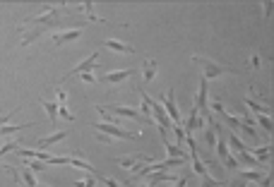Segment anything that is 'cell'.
Here are the masks:
<instances>
[{
  "label": "cell",
  "instance_id": "cell-30",
  "mask_svg": "<svg viewBox=\"0 0 274 187\" xmlns=\"http://www.w3.org/2000/svg\"><path fill=\"white\" fill-rule=\"evenodd\" d=\"M24 166H27V170H31V173H36V170H44V168H46V163H41V161H27Z\"/></svg>",
  "mask_w": 274,
  "mask_h": 187
},
{
  "label": "cell",
  "instance_id": "cell-31",
  "mask_svg": "<svg viewBox=\"0 0 274 187\" xmlns=\"http://www.w3.org/2000/svg\"><path fill=\"white\" fill-rule=\"evenodd\" d=\"M17 146H20V142L15 139V142H10V144H5V146H0V156H5L7 151H17Z\"/></svg>",
  "mask_w": 274,
  "mask_h": 187
},
{
  "label": "cell",
  "instance_id": "cell-16",
  "mask_svg": "<svg viewBox=\"0 0 274 187\" xmlns=\"http://www.w3.org/2000/svg\"><path fill=\"white\" fill-rule=\"evenodd\" d=\"M248 154L257 161L260 166H267L270 163V154H272V146L265 144V146H257V149H248Z\"/></svg>",
  "mask_w": 274,
  "mask_h": 187
},
{
  "label": "cell",
  "instance_id": "cell-11",
  "mask_svg": "<svg viewBox=\"0 0 274 187\" xmlns=\"http://www.w3.org/2000/svg\"><path fill=\"white\" fill-rule=\"evenodd\" d=\"M265 175H267V170H262V168H248V170L238 168V173H236V178H241L243 183H260Z\"/></svg>",
  "mask_w": 274,
  "mask_h": 187
},
{
  "label": "cell",
  "instance_id": "cell-4",
  "mask_svg": "<svg viewBox=\"0 0 274 187\" xmlns=\"http://www.w3.org/2000/svg\"><path fill=\"white\" fill-rule=\"evenodd\" d=\"M159 106L164 108V113L168 115L171 125H181V110L176 108V101H173V89H168V91H166L164 96H161Z\"/></svg>",
  "mask_w": 274,
  "mask_h": 187
},
{
  "label": "cell",
  "instance_id": "cell-13",
  "mask_svg": "<svg viewBox=\"0 0 274 187\" xmlns=\"http://www.w3.org/2000/svg\"><path fill=\"white\" fill-rule=\"evenodd\" d=\"M101 46H104L106 51H113V53H125V55L135 53V48H133L130 43H123V41H118V39H106Z\"/></svg>",
  "mask_w": 274,
  "mask_h": 187
},
{
  "label": "cell",
  "instance_id": "cell-28",
  "mask_svg": "<svg viewBox=\"0 0 274 187\" xmlns=\"http://www.w3.org/2000/svg\"><path fill=\"white\" fill-rule=\"evenodd\" d=\"M101 185H106V187H120V183L118 180H113V178H109V175H94Z\"/></svg>",
  "mask_w": 274,
  "mask_h": 187
},
{
  "label": "cell",
  "instance_id": "cell-26",
  "mask_svg": "<svg viewBox=\"0 0 274 187\" xmlns=\"http://www.w3.org/2000/svg\"><path fill=\"white\" fill-rule=\"evenodd\" d=\"M68 166H72V168H84V170H91V166H89V163H87L84 159H77V156H70ZM91 173H94V170H91Z\"/></svg>",
  "mask_w": 274,
  "mask_h": 187
},
{
  "label": "cell",
  "instance_id": "cell-21",
  "mask_svg": "<svg viewBox=\"0 0 274 187\" xmlns=\"http://www.w3.org/2000/svg\"><path fill=\"white\" fill-rule=\"evenodd\" d=\"M159 183H178V178H176V175H171V173H166V170H161V173H154V175H152L149 187L159 185Z\"/></svg>",
  "mask_w": 274,
  "mask_h": 187
},
{
  "label": "cell",
  "instance_id": "cell-19",
  "mask_svg": "<svg viewBox=\"0 0 274 187\" xmlns=\"http://www.w3.org/2000/svg\"><path fill=\"white\" fill-rule=\"evenodd\" d=\"M164 146H166V151H168V159H183V161H188V154H185V149H181V146L171 144L168 139H164Z\"/></svg>",
  "mask_w": 274,
  "mask_h": 187
},
{
  "label": "cell",
  "instance_id": "cell-25",
  "mask_svg": "<svg viewBox=\"0 0 274 187\" xmlns=\"http://www.w3.org/2000/svg\"><path fill=\"white\" fill-rule=\"evenodd\" d=\"M22 127H34V123H27V125H5V127H0V137L12 134V132H20Z\"/></svg>",
  "mask_w": 274,
  "mask_h": 187
},
{
  "label": "cell",
  "instance_id": "cell-40",
  "mask_svg": "<svg viewBox=\"0 0 274 187\" xmlns=\"http://www.w3.org/2000/svg\"><path fill=\"white\" fill-rule=\"evenodd\" d=\"M139 187H149V185H139Z\"/></svg>",
  "mask_w": 274,
  "mask_h": 187
},
{
  "label": "cell",
  "instance_id": "cell-18",
  "mask_svg": "<svg viewBox=\"0 0 274 187\" xmlns=\"http://www.w3.org/2000/svg\"><path fill=\"white\" fill-rule=\"evenodd\" d=\"M157 70H159V62L157 60H144V65H142V80H144V84H149V82L157 77Z\"/></svg>",
  "mask_w": 274,
  "mask_h": 187
},
{
  "label": "cell",
  "instance_id": "cell-7",
  "mask_svg": "<svg viewBox=\"0 0 274 187\" xmlns=\"http://www.w3.org/2000/svg\"><path fill=\"white\" fill-rule=\"evenodd\" d=\"M96 62H99V51H94V53L89 55V58H84L82 62H77L63 80H70V77H75V75H82V72H91V70H96Z\"/></svg>",
  "mask_w": 274,
  "mask_h": 187
},
{
  "label": "cell",
  "instance_id": "cell-34",
  "mask_svg": "<svg viewBox=\"0 0 274 187\" xmlns=\"http://www.w3.org/2000/svg\"><path fill=\"white\" fill-rule=\"evenodd\" d=\"M272 7H274V2H272V0H267V2H262V10H265L262 15H265V17H270V15H272Z\"/></svg>",
  "mask_w": 274,
  "mask_h": 187
},
{
  "label": "cell",
  "instance_id": "cell-3",
  "mask_svg": "<svg viewBox=\"0 0 274 187\" xmlns=\"http://www.w3.org/2000/svg\"><path fill=\"white\" fill-rule=\"evenodd\" d=\"M207 106L212 108L214 113H219L221 118H224V123H226L228 127H233V134H236V132H241V127H243V123H241V118H236L233 113H228V110L224 108V104H221L219 99H214V101H209Z\"/></svg>",
  "mask_w": 274,
  "mask_h": 187
},
{
  "label": "cell",
  "instance_id": "cell-22",
  "mask_svg": "<svg viewBox=\"0 0 274 187\" xmlns=\"http://www.w3.org/2000/svg\"><path fill=\"white\" fill-rule=\"evenodd\" d=\"M226 146H231L236 154H241V151H248V149H250V146H246V144H243V142H241L236 134H228V139H226Z\"/></svg>",
  "mask_w": 274,
  "mask_h": 187
},
{
  "label": "cell",
  "instance_id": "cell-9",
  "mask_svg": "<svg viewBox=\"0 0 274 187\" xmlns=\"http://www.w3.org/2000/svg\"><path fill=\"white\" fill-rule=\"evenodd\" d=\"M207 104H209V96H207V80L202 77L200 80V86H197V96H195V110L200 113V115H205L207 113Z\"/></svg>",
  "mask_w": 274,
  "mask_h": 187
},
{
  "label": "cell",
  "instance_id": "cell-17",
  "mask_svg": "<svg viewBox=\"0 0 274 187\" xmlns=\"http://www.w3.org/2000/svg\"><path fill=\"white\" fill-rule=\"evenodd\" d=\"M70 5V2H68ZM70 10H77V12H82L84 17H89L91 22H104L99 15H94V5L91 2H77V5H70Z\"/></svg>",
  "mask_w": 274,
  "mask_h": 187
},
{
  "label": "cell",
  "instance_id": "cell-37",
  "mask_svg": "<svg viewBox=\"0 0 274 187\" xmlns=\"http://www.w3.org/2000/svg\"><path fill=\"white\" fill-rule=\"evenodd\" d=\"M96 137H99V139H101L104 144H111V142H113V139H111L109 134H101V132H96Z\"/></svg>",
  "mask_w": 274,
  "mask_h": 187
},
{
  "label": "cell",
  "instance_id": "cell-6",
  "mask_svg": "<svg viewBox=\"0 0 274 187\" xmlns=\"http://www.w3.org/2000/svg\"><path fill=\"white\" fill-rule=\"evenodd\" d=\"M115 163L125 170H137L142 163H154V159L149 154H130V156H123V159H115Z\"/></svg>",
  "mask_w": 274,
  "mask_h": 187
},
{
  "label": "cell",
  "instance_id": "cell-10",
  "mask_svg": "<svg viewBox=\"0 0 274 187\" xmlns=\"http://www.w3.org/2000/svg\"><path fill=\"white\" fill-rule=\"evenodd\" d=\"M82 36V29L72 27V29H65V31H55L53 34V43L60 46V43H70V41H77Z\"/></svg>",
  "mask_w": 274,
  "mask_h": 187
},
{
  "label": "cell",
  "instance_id": "cell-15",
  "mask_svg": "<svg viewBox=\"0 0 274 187\" xmlns=\"http://www.w3.org/2000/svg\"><path fill=\"white\" fill-rule=\"evenodd\" d=\"M17 154L22 156V159H29V161H41V163H46L48 166V161H51V154L48 151H41V149H17Z\"/></svg>",
  "mask_w": 274,
  "mask_h": 187
},
{
  "label": "cell",
  "instance_id": "cell-35",
  "mask_svg": "<svg viewBox=\"0 0 274 187\" xmlns=\"http://www.w3.org/2000/svg\"><path fill=\"white\" fill-rule=\"evenodd\" d=\"M246 185H248V183H243L241 178H233V180L228 183V187H246Z\"/></svg>",
  "mask_w": 274,
  "mask_h": 187
},
{
  "label": "cell",
  "instance_id": "cell-1",
  "mask_svg": "<svg viewBox=\"0 0 274 187\" xmlns=\"http://www.w3.org/2000/svg\"><path fill=\"white\" fill-rule=\"evenodd\" d=\"M192 62L202 65V77L205 80H214V77H221V75H236L238 70L228 67V65H221V62H214L212 58H205V55H192Z\"/></svg>",
  "mask_w": 274,
  "mask_h": 187
},
{
  "label": "cell",
  "instance_id": "cell-36",
  "mask_svg": "<svg viewBox=\"0 0 274 187\" xmlns=\"http://www.w3.org/2000/svg\"><path fill=\"white\" fill-rule=\"evenodd\" d=\"M15 113H17V108H12V110H10V113H7V115H0V123H2V125H5V123H7V120H10V115H15Z\"/></svg>",
  "mask_w": 274,
  "mask_h": 187
},
{
  "label": "cell",
  "instance_id": "cell-38",
  "mask_svg": "<svg viewBox=\"0 0 274 187\" xmlns=\"http://www.w3.org/2000/svg\"><path fill=\"white\" fill-rule=\"evenodd\" d=\"M185 185H188V178H181V180H178V185H176V187H185Z\"/></svg>",
  "mask_w": 274,
  "mask_h": 187
},
{
  "label": "cell",
  "instance_id": "cell-33",
  "mask_svg": "<svg viewBox=\"0 0 274 187\" xmlns=\"http://www.w3.org/2000/svg\"><path fill=\"white\" fill-rule=\"evenodd\" d=\"M260 62H262V58H260V55H257V53H255V55H252V58H250V60H248V65H250V67H255V70L260 67Z\"/></svg>",
  "mask_w": 274,
  "mask_h": 187
},
{
  "label": "cell",
  "instance_id": "cell-2",
  "mask_svg": "<svg viewBox=\"0 0 274 187\" xmlns=\"http://www.w3.org/2000/svg\"><path fill=\"white\" fill-rule=\"evenodd\" d=\"M91 127H96V132L109 134L111 139H113V137H120V139H130V142L139 139V132H133V130H123V127H115V125H109V123H94Z\"/></svg>",
  "mask_w": 274,
  "mask_h": 187
},
{
  "label": "cell",
  "instance_id": "cell-39",
  "mask_svg": "<svg viewBox=\"0 0 274 187\" xmlns=\"http://www.w3.org/2000/svg\"><path fill=\"white\" fill-rule=\"evenodd\" d=\"M36 187H51V185H36Z\"/></svg>",
  "mask_w": 274,
  "mask_h": 187
},
{
  "label": "cell",
  "instance_id": "cell-23",
  "mask_svg": "<svg viewBox=\"0 0 274 187\" xmlns=\"http://www.w3.org/2000/svg\"><path fill=\"white\" fill-rule=\"evenodd\" d=\"M255 125H260V127H265V132L272 134V118L270 115H255Z\"/></svg>",
  "mask_w": 274,
  "mask_h": 187
},
{
  "label": "cell",
  "instance_id": "cell-14",
  "mask_svg": "<svg viewBox=\"0 0 274 187\" xmlns=\"http://www.w3.org/2000/svg\"><path fill=\"white\" fill-rule=\"evenodd\" d=\"M202 125H205V115H200L195 108L190 110V118H188V123L183 125V132L185 134H192L195 130H202Z\"/></svg>",
  "mask_w": 274,
  "mask_h": 187
},
{
  "label": "cell",
  "instance_id": "cell-5",
  "mask_svg": "<svg viewBox=\"0 0 274 187\" xmlns=\"http://www.w3.org/2000/svg\"><path fill=\"white\" fill-rule=\"evenodd\" d=\"M106 113L111 115H115V118H128V120H139V123H147V125H152V120H147V118H142L139 115V110L130 106H101Z\"/></svg>",
  "mask_w": 274,
  "mask_h": 187
},
{
  "label": "cell",
  "instance_id": "cell-8",
  "mask_svg": "<svg viewBox=\"0 0 274 187\" xmlns=\"http://www.w3.org/2000/svg\"><path fill=\"white\" fill-rule=\"evenodd\" d=\"M135 75V70H113V72H104V75H99L96 82H101V84H120V82L130 80Z\"/></svg>",
  "mask_w": 274,
  "mask_h": 187
},
{
  "label": "cell",
  "instance_id": "cell-32",
  "mask_svg": "<svg viewBox=\"0 0 274 187\" xmlns=\"http://www.w3.org/2000/svg\"><path fill=\"white\" fill-rule=\"evenodd\" d=\"M80 77H82V82H87V84H96V75H94V72H82Z\"/></svg>",
  "mask_w": 274,
  "mask_h": 187
},
{
  "label": "cell",
  "instance_id": "cell-20",
  "mask_svg": "<svg viewBox=\"0 0 274 187\" xmlns=\"http://www.w3.org/2000/svg\"><path fill=\"white\" fill-rule=\"evenodd\" d=\"M39 36H44V27H34V29H29V31H24V36H22V46H31Z\"/></svg>",
  "mask_w": 274,
  "mask_h": 187
},
{
  "label": "cell",
  "instance_id": "cell-27",
  "mask_svg": "<svg viewBox=\"0 0 274 187\" xmlns=\"http://www.w3.org/2000/svg\"><path fill=\"white\" fill-rule=\"evenodd\" d=\"M72 185H75V187H96V178H94V175H87V178L75 180Z\"/></svg>",
  "mask_w": 274,
  "mask_h": 187
},
{
  "label": "cell",
  "instance_id": "cell-12",
  "mask_svg": "<svg viewBox=\"0 0 274 187\" xmlns=\"http://www.w3.org/2000/svg\"><path fill=\"white\" fill-rule=\"evenodd\" d=\"M65 137H68V130H63V132L58 130V132H51V134H46V137H39V139H36V144H39V149H41V151H46L48 146H53V144H58V142H63Z\"/></svg>",
  "mask_w": 274,
  "mask_h": 187
},
{
  "label": "cell",
  "instance_id": "cell-24",
  "mask_svg": "<svg viewBox=\"0 0 274 187\" xmlns=\"http://www.w3.org/2000/svg\"><path fill=\"white\" fill-rule=\"evenodd\" d=\"M41 106H44V110L48 113L51 123H55V120H58V106H55V104H51V101H44V99H41Z\"/></svg>",
  "mask_w": 274,
  "mask_h": 187
},
{
  "label": "cell",
  "instance_id": "cell-29",
  "mask_svg": "<svg viewBox=\"0 0 274 187\" xmlns=\"http://www.w3.org/2000/svg\"><path fill=\"white\" fill-rule=\"evenodd\" d=\"M226 185V183H221L217 178H212V175H205V180H202V187H221Z\"/></svg>",
  "mask_w": 274,
  "mask_h": 187
}]
</instances>
